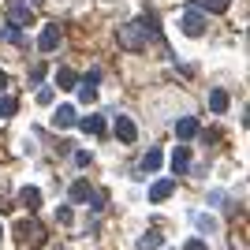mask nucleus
I'll use <instances>...</instances> for the list:
<instances>
[{
  "label": "nucleus",
  "mask_w": 250,
  "mask_h": 250,
  "mask_svg": "<svg viewBox=\"0 0 250 250\" xmlns=\"http://www.w3.org/2000/svg\"><path fill=\"white\" fill-rule=\"evenodd\" d=\"M15 108H19V104H15V97H4V94H0V116H4V120H8V116H15Z\"/></svg>",
  "instance_id": "obj_20"
},
{
  "label": "nucleus",
  "mask_w": 250,
  "mask_h": 250,
  "mask_svg": "<svg viewBox=\"0 0 250 250\" xmlns=\"http://www.w3.org/2000/svg\"><path fill=\"white\" fill-rule=\"evenodd\" d=\"M149 34H157L153 19H149V26H146V22H127V26L116 30V42L124 45V49H131V52H142L146 42H149Z\"/></svg>",
  "instance_id": "obj_1"
},
{
  "label": "nucleus",
  "mask_w": 250,
  "mask_h": 250,
  "mask_svg": "<svg viewBox=\"0 0 250 250\" xmlns=\"http://www.w3.org/2000/svg\"><path fill=\"white\" fill-rule=\"evenodd\" d=\"M187 250H209V247H206L202 239H190V243H187Z\"/></svg>",
  "instance_id": "obj_28"
},
{
  "label": "nucleus",
  "mask_w": 250,
  "mask_h": 250,
  "mask_svg": "<svg viewBox=\"0 0 250 250\" xmlns=\"http://www.w3.org/2000/svg\"><path fill=\"white\" fill-rule=\"evenodd\" d=\"M172 190H176V179H157L153 187H149V202H165Z\"/></svg>",
  "instance_id": "obj_7"
},
{
  "label": "nucleus",
  "mask_w": 250,
  "mask_h": 250,
  "mask_svg": "<svg viewBox=\"0 0 250 250\" xmlns=\"http://www.w3.org/2000/svg\"><path fill=\"white\" fill-rule=\"evenodd\" d=\"M90 194H94V190H90V183H86V179H79V183L71 187V198H75V202H86Z\"/></svg>",
  "instance_id": "obj_19"
},
{
  "label": "nucleus",
  "mask_w": 250,
  "mask_h": 250,
  "mask_svg": "<svg viewBox=\"0 0 250 250\" xmlns=\"http://www.w3.org/2000/svg\"><path fill=\"white\" fill-rule=\"evenodd\" d=\"M56 127H75V108H71V104L56 108Z\"/></svg>",
  "instance_id": "obj_16"
},
{
  "label": "nucleus",
  "mask_w": 250,
  "mask_h": 250,
  "mask_svg": "<svg viewBox=\"0 0 250 250\" xmlns=\"http://www.w3.org/2000/svg\"><path fill=\"white\" fill-rule=\"evenodd\" d=\"M104 116H90V120H83V131H90V135H104Z\"/></svg>",
  "instance_id": "obj_17"
},
{
  "label": "nucleus",
  "mask_w": 250,
  "mask_h": 250,
  "mask_svg": "<svg viewBox=\"0 0 250 250\" xmlns=\"http://www.w3.org/2000/svg\"><path fill=\"white\" fill-rule=\"evenodd\" d=\"M90 161H94V157L86 153V149H79V153H75V165H79V168H86V165H90Z\"/></svg>",
  "instance_id": "obj_24"
},
{
  "label": "nucleus",
  "mask_w": 250,
  "mask_h": 250,
  "mask_svg": "<svg viewBox=\"0 0 250 250\" xmlns=\"http://www.w3.org/2000/svg\"><path fill=\"white\" fill-rule=\"evenodd\" d=\"M75 83H79V75H75L71 67H60V71H56V90H75Z\"/></svg>",
  "instance_id": "obj_11"
},
{
  "label": "nucleus",
  "mask_w": 250,
  "mask_h": 250,
  "mask_svg": "<svg viewBox=\"0 0 250 250\" xmlns=\"http://www.w3.org/2000/svg\"><path fill=\"white\" fill-rule=\"evenodd\" d=\"M194 224H198L202 231H217V220H213V217H206V213H194Z\"/></svg>",
  "instance_id": "obj_21"
},
{
  "label": "nucleus",
  "mask_w": 250,
  "mask_h": 250,
  "mask_svg": "<svg viewBox=\"0 0 250 250\" xmlns=\"http://www.w3.org/2000/svg\"><path fill=\"white\" fill-rule=\"evenodd\" d=\"M0 38H4V42H11V45H26V38H22V30H19V26H11V22H8V26H4V30H0Z\"/></svg>",
  "instance_id": "obj_15"
},
{
  "label": "nucleus",
  "mask_w": 250,
  "mask_h": 250,
  "mask_svg": "<svg viewBox=\"0 0 250 250\" xmlns=\"http://www.w3.org/2000/svg\"><path fill=\"white\" fill-rule=\"evenodd\" d=\"M79 97H83V101H94L97 90H94V86H79Z\"/></svg>",
  "instance_id": "obj_23"
},
{
  "label": "nucleus",
  "mask_w": 250,
  "mask_h": 250,
  "mask_svg": "<svg viewBox=\"0 0 250 250\" xmlns=\"http://www.w3.org/2000/svg\"><path fill=\"white\" fill-rule=\"evenodd\" d=\"M194 8H198V11H217V15H220V11L231 8V0H194Z\"/></svg>",
  "instance_id": "obj_13"
},
{
  "label": "nucleus",
  "mask_w": 250,
  "mask_h": 250,
  "mask_svg": "<svg viewBox=\"0 0 250 250\" xmlns=\"http://www.w3.org/2000/svg\"><path fill=\"white\" fill-rule=\"evenodd\" d=\"M19 202L26 209H38V206H42V190H38V187H22L19 190Z\"/></svg>",
  "instance_id": "obj_12"
},
{
  "label": "nucleus",
  "mask_w": 250,
  "mask_h": 250,
  "mask_svg": "<svg viewBox=\"0 0 250 250\" xmlns=\"http://www.w3.org/2000/svg\"><path fill=\"white\" fill-rule=\"evenodd\" d=\"M138 168H142V172H157V168H161V149H149V153L142 157V165H138Z\"/></svg>",
  "instance_id": "obj_18"
},
{
  "label": "nucleus",
  "mask_w": 250,
  "mask_h": 250,
  "mask_svg": "<svg viewBox=\"0 0 250 250\" xmlns=\"http://www.w3.org/2000/svg\"><path fill=\"white\" fill-rule=\"evenodd\" d=\"M38 101H42V104L52 101V90H49V86H45V90H38Z\"/></svg>",
  "instance_id": "obj_27"
},
{
  "label": "nucleus",
  "mask_w": 250,
  "mask_h": 250,
  "mask_svg": "<svg viewBox=\"0 0 250 250\" xmlns=\"http://www.w3.org/2000/svg\"><path fill=\"white\" fill-rule=\"evenodd\" d=\"M161 243H165V235H161V231H146V235L138 239V250H157Z\"/></svg>",
  "instance_id": "obj_14"
},
{
  "label": "nucleus",
  "mask_w": 250,
  "mask_h": 250,
  "mask_svg": "<svg viewBox=\"0 0 250 250\" xmlns=\"http://www.w3.org/2000/svg\"><path fill=\"white\" fill-rule=\"evenodd\" d=\"M97 79H101V71H97V67H94V71H90V75H86V79H83V86H94V90H97Z\"/></svg>",
  "instance_id": "obj_25"
},
{
  "label": "nucleus",
  "mask_w": 250,
  "mask_h": 250,
  "mask_svg": "<svg viewBox=\"0 0 250 250\" xmlns=\"http://www.w3.org/2000/svg\"><path fill=\"white\" fill-rule=\"evenodd\" d=\"M4 86H8V75L0 71V94H4Z\"/></svg>",
  "instance_id": "obj_29"
},
{
  "label": "nucleus",
  "mask_w": 250,
  "mask_h": 250,
  "mask_svg": "<svg viewBox=\"0 0 250 250\" xmlns=\"http://www.w3.org/2000/svg\"><path fill=\"white\" fill-rule=\"evenodd\" d=\"M190 168V153H187V146H176V153H172V172L176 176H183Z\"/></svg>",
  "instance_id": "obj_8"
},
{
  "label": "nucleus",
  "mask_w": 250,
  "mask_h": 250,
  "mask_svg": "<svg viewBox=\"0 0 250 250\" xmlns=\"http://www.w3.org/2000/svg\"><path fill=\"white\" fill-rule=\"evenodd\" d=\"M56 45H60V26L52 22V26H45V30H42V38H38V49H42V52H52Z\"/></svg>",
  "instance_id": "obj_4"
},
{
  "label": "nucleus",
  "mask_w": 250,
  "mask_h": 250,
  "mask_svg": "<svg viewBox=\"0 0 250 250\" xmlns=\"http://www.w3.org/2000/svg\"><path fill=\"white\" fill-rule=\"evenodd\" d=\"M194 135H198V120H194V116H183L176 124V138H194Z\"/></svg>",
  "instance_id": "obj_9"
},
{
  "label": "nucleus",
  "mask_w": 250,
  "mask_h": 250,
  "mask_svg": "<svg viewBox=\"0 0 250 250\" xmlns=\"http://www.w3.org/2000/svg\"><path fill=\"white\" fill-rule=\"evenodd\" d=\"M8 19H11V26H30L34 11L26 8V0H8Z\"/></svg>",
  "instance_id": "obj_3"
},
{
  "label": "nucleus",
  "mask_w": 250,
  "mask_h": 250,
  "mask_svg": "<svg viewBox=\"0 0 250 250\" xmlns=\"http://www.w3.org/2000/svg\"><path fill=\"white\" fill-rule=\"evenodd\" d=\"M30 79H34V83H42V79H45V63H34V67H30Z\"/></svg>",
  "instance_id": "obj_22"
},
{
  "label": "nucleus",
  "mask_w": 250,
  "mask_h": 250,
  "mask_svg": "<svg viewBox=\"0 0 250 250\" xmlns=\"http://www.w3.org/2000/svg\"><path fill=\"white\" fill-rule=\"evenodd\" d=\"M15 235H19L22 247H42L45 243V228L38 220H19V224H15Z\"/></svg>",
  "instance_id": "obj_2"
},
{
  "label": "nucleus",
  "mask_w": 250,
  "mask_h": 250,
  "mask_svg": "<svg viewBox=\"0 0 250 250\" xmlns=\"http://www.w3.org/2000/svg\"><path fill=\"white\" fill-rule=\"evenodd\" d=\"M116 138H120V142H127V146H131V142H135V138H138L135 124H131L127 116H116Z\"/></svg>",
  "instance_id": "obj_5"
},
{
  "label": "nucleus",
  "mask_w": 250,
  "mask_h": 250,
  "mask_svg": "<svg viewBox=\"0 0 250 250\" xmlns=\"http://www.w3.org/2000/svg\"><path fill=\"white\" fill-rule=\"evenodd\" d=\"M0 239H4V228H0Z\"/></svg>",
  "instance_id": "obj_30"
},
{
  "label": "nucleus",
  "mask_w": 250,
  "mask_h": 250,
  "mask_svg": "<svg viewBox=\"0 0 250 250\" xmlns=\"http://www.w3.org/2000/svg\"><path fill=\"white\" fill-rule=\"evenodd\" d=\"M202 30H206V19H202L198 11H187V15H183V34H187V38H198Z\"/></svg>",
  "instance_id": "obj_6"
},
{
  "label": "nucleus",
  "mask_w": 250,
  "mask_h": 250,
  "mask_svg": "<svg viewBox=\"0 0 250 250\" xmlns=\"http://www.w3.org/2000/svg\"><path fill=\"white\" fill-rule=\"evenodd\" d=\"M209 112H228V90H213L209 94Z\"/></svg>",
  "instance_id": "obj_10"
},
{
  "label": "nucleus",
  "mask_w": 250,
  "mask_h": 250,
  "mask_svg": "<svg viewBox=\"0 0 250 250\" xmlns=\"http://www.w3.org/2000/svg\"><path fill=\"white\" fill-rule=\"evenodd\" d=\"M56 220H60V224H71V209L63 206V209H60V213H56Z\"/></svg>",
  "instance_id": "obj_26"
}]
</instances>
